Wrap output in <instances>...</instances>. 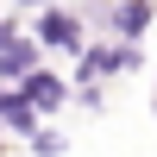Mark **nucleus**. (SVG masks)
<instances>
[{
    "instance_id": "f257e3e1",
    "label": "nucleus",
    "mask_w": 157,
    "mask_h": 157,
    "mask_svg": "<svg viewBox=\"0 0 157 157\" xmlns=\"http://www.w3.org/2000/svg\"><path fill=\"white\" fill-rule=\"evenodd\" d=\"M38 38H44V44H57V50H75V44H82V25H75L69 13H44Z\"/></svg>"
},
{
    "instance_id": "f03ea898",
    "label": "nucleus",
    "mask_w": 157,
    "mask_h": 157,
    "mask_svg": "<svg viewBox=\"0 0 157 157\" xmlns=\"http://www.w3.org/2000/svg\"><path fill=\"white\" fill-rule=\"evenodd\" d=\"M0 69H6V75H25V69H32V44L13 38L6 25H0Z\"/></svg>"
},
{
    "instance_id": "7ed1b4c3",
    "label": "nucleus",
    "mask_w": 157,
    "mask_h": 157,
    "mask_svg": "<svg viewBox=\"0 0 157 157\" xmlns=\"http://www.w3.org/2000/svg\"><path fill=\"white\" fill-rule=\"evenodd\" d=\"M19 94L32 101V107H57V101H63V82H57V75H44V69H32Z\"/></svg>"
},
{
    "instance_id": "20e7f679",
    "label": "nucleus",
    "mask_w": 157,
    "mask_h": 157,
    "mask_svg": "<svg viewBox=\"0 0 157 157\" xmlns=\"http://www.w3.org/2000/svg\"><path fill=\"white\" fill-rule=\"evenodd\" d=\"M0 120H6L13 132H32L38 113H32V101H25V94H0Z\"/></svg>"
},
{
    "instance_id": "39448f33",
    "label": "nucleus",
    "mask_w": 157,
    "mask_h": 157,
    "mask_svg": "<svg viewBox=\"0 0 157 157\" xmlns=\"http://www.w3.org/2000/svg\"><path fill=\"white\" fill-rule=\"evenodd\" d=\"M113 25H120L126 38H138V32H145V25H151V0H126V6L113 13Z\"/></svg>"
},
{
    "instance_id": "423d86ee",
    "label": "nucleus",
    "mask_w": 157,
    "mask_h": 157,
    "mask_svg": "<svg viewBox=\"0 0 157 157\" xmlns=\"http://www.w3.org/2000/svg\"><path fill=\"white\" fill-rule=\"evenodd\" d=\"M32 145H38V151L50 157V151H63V138H57V132H38V126H32Z\"/></svg>"
},
{
    "instance_id": "0eeeda50",
    "label": "nucleus",
    "mask_w": 157,
    "mask_h": 157,
    "mask_svg": "<svg viewBox=\"0 0 157 157\" xmlns=\"http://www.w3.org/2000/svg\"><path fill=\"white\" fill-rule=\"evenodd\" d=\"M25 6H44V0H25Z\"/></svg>"
}]
</instances>
